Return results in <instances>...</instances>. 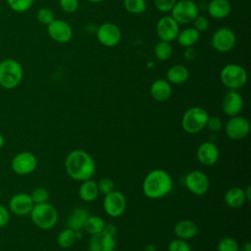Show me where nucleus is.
<instances>
[{
	"label": "nucleus",
	"mask_w": 251,
	"mask_h": 251,
	"mask_svg": "<svg viewBox=\"0 0 251 251\" xmlns=\"http://www.w3.org/2000/svg\"><path fill=\"white\" fill-rule=\"evenodd\" d=\"M47 31L52 40L57 43H67L73 37V27L63 20L55 19L47 25Z\"/></svg>",
	"instance_id": "14"
},
{
	"label": "nucleus",
	"mask_w": 251,
	"mask_h": 251,
	"mask_svg": "<svg viewBox=\"0 0 251 251\" xmlns=\"http://www.w3.org/2000/svg\"><path fill=\"white\" fill-rule=\"evenodd\" d=\"M29 215L32 223L40 229H50L54 227L59 220L57 209L48 202L34 204Z\"/></svg>",
	"instance_id": "4"
},
{
	"label": "nucleus",
	"mask_w": 251,
	"mask_h": 251,
	"mask_svg": "<svg viewBox=\"0 0 251 251\" xmlns=\"http://www.w3.org/2000/svg\"><path fill=\"white\" fill-rule=\"evenodd\" d=\"M153 2L157 10L163 13H167L173 9L176 0H153Z\"/></svg>",
	"instance_id": "39"
},
{
	"label": "nucleus",
	"mask_w": 251,
	"mask_h": 251,
	"mask_svg": "<svg viewBox=\"0 0 251 251\" xmlns=\"http://www.w3.org/2000/svg\"><path fill=\"white\" fill-rule=\"evenodd\" d=\"M250 191H251V187H250V186H247L246 190H244V192H245V196H246V199H247V201H249V200L251 199V196H250Z\"/></svg>",
	"instance_id": "46"
},
{
	"label": "nucleus",
	"mask_w": 251,
	"mask_h": 251,
	"mask_svg": "<svg viewBox=\"0 0 251 251\" xmlns=\"http://www.w3.org/2000/svg\"><path fill=\"white\" fill-rule=\"evenodd\" d=\"M188 77V69L183 65H174L167 71V80L173 84L184 83Z\"/></svg>",
	"instance_id": "26"
},
{
	"label": "nucleus",
	"mask_w": 251,
	"mask_h": 251,
	"mask_svg": "<svg viewBox=\"0 0 251 251\" xmlns=\"http://www.w3.org/2000/svg\"><path fill=\"white\" fill-rule=\"evenodd\" d=\"M193 23V27L201 32V31H205L208 29L209 27V21L208 19L205 17V16H201V15H198L194 21L192 22Z\"/></svg>",
	"instance_id": "40"
},
{
	"label": "nucleus",
	"mask_w": 251,
	"mask_h": 251,
	"mask_svg": "<svg viewBox=\"0 0 251 251\" xmlns=\"http://www.w3.org/2000/svg\"><path fill=\"white\" fill-rule=\"evenodd\" d=\"M89 216V212L86 209L81 207L75 208L67 219V227L75 231H80Z\"/></svg>",
	"instance_id": "22"
},
{
	"label": "nucleus",
	"mask_w": 251,
	"mask_h": 251,
	"mask_svg": "<svg viewBox=\"0 0 251 251\" xmlns=\"http://www.w3.org/2000/svg\"><path fill=\"white\" fill-rule=\"evenodd\" d=\"M96 36L98 41L106 47L116 46L122 38L120 27L113 23H104L97 28Z\"/></svg>",
	"instance_id": "13"
},
{
	"label": "nucleus",
	"mask_w": 251,
	"mask_h": 251,
	"mask_svg": "<svg viewBox=\"0 0 251 251\" xmlns=\"http://www.w3.org/2000/svg\"><path fill=\"white\" fill-rule=\"evenodd\" d=\"M37 167L36 157L28 151H23L14 156L11 162L12 171L20 176H25L33 173Z\"/></svg>",
	"instance_id": "10"
},
{
	"label": "nucleus",
	"mask_w": 251,
	"mask_h": 251,
	"mask_svg": "<svg viewBox=\"0 0 251 251\" xmlns=\"http://www.w3.org/2000/svg\"><path fill=\"white\" fill-rule=\"evenodd\" d=\"M184 185L192 194L201 196L209 190L210 180L204 172L194 170L184 176Z\"/></svg>",
	"instance_id": "9"
},
{
	"label": "nucleus",
	"mask_w": 251,
	"mask_h": 251,
	"mask_svg": "<svg viewBox=\"0 0 251 251\" xmlns=\"http://www.w3.org/2000/svg\"><path fill=\"white\" fill-rule=\"evenodd\" d=\"M0 198H1V190H0Z\"/></svg>",
	"instance_id": "49"
},
{
	"label": "nucleus",
	"mask_w": 251,
	"mask_h": 251,
	"mask_svg": "<svg viewBox=\"0 0 251 251\" xmlns=\"http://www.w3.org/2000/svg\"><path fill=\"white\" fill-rule=\"evenodd\" d=\"M105 221L99 216H89L84 224L83 228L87 231V233L94 235L103 231L105 226Z\"/></svg>",
	"instance_id": "29"
},
{
	"label": "nucleus",
	"mask_w": 251,
	"mask_h": 251,
	"mask_svg": "<svg viewBox=\"0 0 251 251\" xmlns=\"http://www.w3.org/2000/svg\"><path fill=\"white\" fill-rule=\"evenodd\" d=\"M34 203L29 194L19 192L13 195L9 201V210L17 216L29 215Z\"/></svg>",
	"instance_id": "16"
},
{
	"label": "nucleus",
	"mask_w": 251,
	"mask_h": 251,
	"mask_svg": "<svg viewBox=\"0 0 251 251\" xmlns=\"http://www.w3.org/2000/svg\"><path fill=\"white\" fill-rule=\"evenodd\" d=\"M172 17L178 25H186L192 23L198 16V5L192 0H179L176 1L171 10Z\"/></svg>",
	"instance_id": "7"
},
{
	"label": "nucleus",
	"mask_w": 251,
	"mask_h": 251,
	"mask_svg": "<svg viewBox=\"0 0 251 251\" xmlns=\"http://www.w3.org/2000/svg\"><path fill=\"white\" fill-rule=\"evenodd\" d=\"M208 118L209 114L204 108L199 106L190 107L182 115V129L189 134L198 133L206 127Z\"/></svg>",
	"instance_id": "5"
},
{
	"label": "nucleus",
	"mask_w": 251,
	"mask_h": 251,
	"mask_svg": "<svg viewBox=\"0 0 251 251\" xmlns=\"http://www.w3.org/2000/svg\"><path fill=\"white\" fill-rule=\"evenodd\" d=\"M243 98L235 90H229L223 98L222 108L224 113L228 117H234L240 114L243 109Z\"/></svg>",
	"instance_id": "18"
},
{
	"label": "nucleus",
	"mask_w": 251,
	"mask_h": 251,
	"mask_svg": "<svg viewBox=\"0 0 251 251\" xmlns=\"http://www.w3.org/2000/svg\"><path fill=\"white\" fill-rule=\"evenodd\" d=\"M103 208L105 213L112 218L122 216L126 209V199L125 194L121 191L114 190L104 195Z\"/></svg>",
	"instance_id": "8"
},
{
	"label": "nucleus",
	"mask_w": 251,
	"mask_h": 251,
	"mask_svg": "<svg viewBox=\"0 0 251 251\" xmlns=\"http://www.w3.org/2000/svg\"><path fill=\"white\" fill-rule=\"evenodd\" d=\"M173 184V178L168 172L155 169L145 176L142 182V191L149 199H160L172 191Z\"/></svg>",
	"instance_id": "2"
},
{
	"label": "nucleus",
	"mask_w": 251,
	"mask_h": 251,
	"mask_svg": "<svg viewBox=\"0 0 251 251\" xmlns=\"http://www.w3.org/2000/svg\"><path fill=\"white\" fill-rule=\"evenodd\" d=\"M125 9L133 15H139L145 12L147 4L145 0H124Z\"/></svg>",
	"instance_id": "31"
},
{
	"label": "nucleus",
	"mask_w": 251,
	"mask_h": 251,
	"mask_svg": "<svg viewBox=\"0 0 251 251\" xmlns=\"http://www.w3.org/2000/svg\"><path fill=\"white\" fill-rule=\"evenodd\" d=\"M174 232L177 238L188 241L197 235L198 227L191 220H181L175 225Z\"/></svg>",
	"instance_id": "20"
},
{
	"label": "nucleus",
	"mask_w": 251,
	"mask_h": 251,
	"mask_svg": "<svg viewBox=\"0 0 251 251\" xmlns=\"http://www.w3.org/2000/svg\"><path fill=\"white\" fill-rule=\"evenodd\" d=\"M115 248V236H112L104 231L92 235L88 243L89 251H114Z\"/></svg>",
	"instance_id": "19"
},
{
	"label": "nucleus",
	"mask_w": 251,
	"mask_h": 251,
	"mask_svg": "<svg viewBox=\"0 0 251 251\" xmlns=\"http://www.w3.org/2000/svg\"><path fill=\"white\" fill-rule=\"evenodd\" d=\"M144 251H156V248H155V246L153 245V244H147V245H145V247H144Z\"/></svg>",
	"instance_id": "45"
},
{
	"label": "nucleus",
	"mask_w": 251,
	"mask_h": 251,
	"mask_svg": "<svg viewBox=\"0 0 251 251\" xmlns=\"http://www.w3.org/2000/svg\"><path fill=\"white\" fill-rule=\"evenodd\" d=\"M10 221V210L3 205H0V228L6 226Z\"/></svg>",
	"instance_id": "42"
},
{
	"label": "nucleus",
	"mask_w": 251,
	"mask_h": 251,
	"mask_svg": "<svg viewBox=\"0 0 251 251\" xmlns=\"http://www.w3.org/2000/svg\"><path fill=\"white\" fill-rule=\"evenodd\" d=\"M60 8L69 14L75 13L79 6L78 0H59Z\"/></svg>",
	"instance_id": "38"
},
{
	"label": "nucleus",
	"mask_w": 251,
	"mask_h": 251,
	"mask_svg": "<svg viewBox=\"0 0 251 251\" xmlns=\"http://www.w3.org/2000/svg\"><path fill=\"white\" fill-rule=\"evenodd\" d=\"M86 1H88L90 3H99V2H102L103 0H86Z\"/></svg>",
	"instance_id": "48"
},
{
	"label": "nucleus",
	"mask_w": 251,
	"mask_h": 251,
	"mask_svg": "<svg viewBox=\"0 0 251 251\" xmlns=\"http://www.w3.org/2000/svg\"><path fill=\"white\" fill-rule=\"evenodd\" d=\"M4 143H5V139H4V136L0 133V149L4 146Z\"/></svg>",
	"instance_id": "47"
},
{
	"label": "nucleus",
	"mask_w": 251,
	"mask_h": 251,
	"mask_svg": "<svg viewBox=\"0 0 251 251\" xmlns=\"http://www.w3.org/2000/svg\"><path fill=\"white\" fill-rule=\"evenodd\" d=\"M225 131L231 140H241L245 138L250 131L249 121L242 116L230 117L225 126Z\"/></svg>",
	"instance_id": "12"
},
{
	"label": "nucleus",
	"mask_w": 251,
	"mask_h": 251,
	"mask_svg": "<svg viewBox=\"0 0 251 251\" xmlns=\"http://www.w3.org/2000/svg\"><path fill=\"white\" fill-rule=\"evenodd\" d=\"M211 41L215 50L221 53H226L235 46L236 35L229 27H220L214 32Z\"/></svg>",
	"instance_id": "11"
},
{
	"label": "nucleus",
	"mask_w": 251,
	"mask_h": 251,
	"mask_svg": "<svg viewBox=\"0 0 251 251\" xmlns=\"http://www.w3.org/2000/svg\"><path fill=\"white\" fill-rule=\"evenodd\" d=\"M156 31L161 40L172 42L177 37L179 32V25L172 16H164L158 21Z\"/></svg>",
	"instance_id": "15"
},
{
	"label": "nucleus",
	"mask_w": 251,
	"mask_h": 251,
	"mask_svg": "<svg viewBox=\"0 0 251 251\" xmlns=\"http://www.w3.org/2000/svg\"><path fill=\"white\" fill-rule=\"evenodd\" d=\"M200 37V32L197 31L194 27H188L178 32L177 34V42L182 47H192Z\"/></svg>",
	"instance_id": "27"
},
{
	"label": "nucleus",
	"mask_w": 251,
	"mask_h": 251,
	"mask_svg": "<svg viewBox=\"0 0 251 251\" xmlns=\"http://www.w3.org/2000/svg\"><path fill=\"white\" fill-rule=\"evenodd\" d=\"M65 168L71 178L83 181L92 178L96 171V164L89 153L81 149H75L67 155Z\"/></svg>",
	"instance_id": "1"
},
{
	"label": "nucleus",
	"mask_w": 251,
	"mask_h": 251,
	"mask_svg": "<svg viewBox=\"0 0 251 251\" xmlns=\"http://www.w3.org/2000/svg\"><path fill=\"white\" fill-rule=\"evenodd\" d=\"M224 200L225 203L232 209L240 208L247 201L244 189L238 186H234L226 190L224 195Z\"/></svg>",
	"instance_id": "23"
},
{
	"label": "nucleus",
	"mask_w": 251,
	"mask_h": 251,
	"mask_svg": "<svg viewBox=\"0 0 251 251\" xmlns=\"http://www.w3.org/2000/svg\"><path fill=\"white\" fill-rule=\"evenodd\" d=\"M97 185H98L99 193H102L104 195L115 190V183L109 177H103L99 179V181L97 182Z\"/></svg>",
	"instance_id": "37"
},
{
	"label": "nucleus",
	"mask_w": 251,
	"mask_h": 251,
	"mask_svg": "<svg viewBox=\"0 0 251 251\" xmlns=\"http://www.w3.org/2000/svg\"><path fill=\"white\" fill-rule=\"evenodd\" d=\"M220 78L226 87L229 88L230 90H236L246 84L248 75L246 70L242 66L235 63H230L222 69Z\"/></svg>",
	"instance_id": "6"
},
{
	"label": "nucleus",
	"mask_w": 251,
	"mask_h": 251,
	"mask_svg": "<svg viewBox=\"0 0 251 251\" xmlns=\"http://www.w3.org/2000/svg\"><path fill=\"white\" fill-rule=\"evenodd\" d=\"M76 239V231L67 227L59 232L57 236V244L63 249H68L74 245Z\"/></svg>",
	"instance_id": "28"
},
{
	"label": "nucleus",
	"mask_w": 251,
	"mask_h": 251,
	"mask_svg": "<svg viewBox=\"0 0 251 251\" xmlns=\"http://www.w3.org/2000/svg\"><path fill=\"white\" fill-rule=\"evenodd\" d=\"M168 251H191V247L186 240L176 238L169 243Z\"/></svg>",
	"instance_id": "36"
},
{
	"label": "nucleus",
	"mask_w": 251,
	"mask_h": 251,
	"mask_svg": "<svg viewBox=\"0 0 251 251\" xmlns=\"http://www.w3.org/2000/svg\"><path fill=\"white\" fill-rule=\"evenodd\" d=\"M11 10L17 13H24L30 9L34 0H6Z\"/></svg>",
	"instance_id": "32"
},
{
	"label": "nucleus",
	"mask_w": 251,
	"mask_h": 251,
	"mask_svg": "<svg viewBox=\"0 0 251 251\" xmlns=\"http://www.w3.org/2000/svg\"><path fill=\"white\" fill-rule=\"evenodd\" d=\"M207 11L212 18L222 20L229 15L231 5L228 0H212L207 6Z\"/></svg>",
	"instance_id": "24"
},
{
	"label": "nucleus",
	"mask_w": 251,
	"mask_h": 251,
	"mask_svg": "<svg viewBox=\"0 0 251 251\" xmlns=\"http://www.w3.org/2000/svg\"><path fill=\"white\" fill-rule=\"evenodd\" d=\"M31 197V200L34 204H41L48 202L49 199V192L44 187H36L32 190L31 194H29Z\"/></svg>",
	"instance_id": "34"
},
{
	"label": "nucleus",
	"mask_w": 251,
	"mask_h": 251,
	"mask_svg": "<svg viewBox=\"0 0 251 251\" xmlns=\"http://www.w3.org/2000/svg\"><path fill=\"white\" fill-rule=\"evenodd\" d=\"M206 127H208V129L211 130L212 132L220 131L223 127V122L219 117H216V116L209 117L206 124Z\"/></svg>",
	"instance_id": "41"
},
{
	"label": "nucleus",
	"mask_w": 251,
	"mask_h": 251,
	"mask_svg": "<svg viewBox=\"0 0 251 251\" xmlns=\"http://www.w3.org/2000/svg\"><path fill=\"white\" fill-rule=\"evenodd\" d=\"M154 55L160 61L169 60L173 55V47L171 42L160 40L154 47Z\"/></svg>",
	"instance_id": "30"
},
{
	"label": "nucleus",
	"mask_w": 251,
	"mask_h": 251,
	"mask_svg": "<svg viewBox=\"0 0 251 251\" xmlns=\"http://www.w3.org/2000/svg\"><path fill=\"white\" fill-rule=\"evenodd\" d=\"M172 86L171 83L163 78L156 79L150 86V93L154 100L158 102L167 101L172 95Z\"/></svg>",
	"instance_id": "21"
},
{
	"label": "nucleus",
	"mask_w": 251,
	"mask_h": 251,
	"mask_svg": "<svg viewBox=\"0 0 251 251\" xmlns=\"http://www.w3.org/2000/svg\"><path fill=\"white\" fill-rule=\"evenodd\" d=\"M197 160L204 166L215 165L220 158V150L212 141L202 142L196 150Z\"/></svg>",
	"instance_id": "17"
},
{
	"label": "nucleus",
	"mask_w": 251,
	"mask_h": 251,
	"mask_svg": "<svg viewBox=\"0 0 251 251\" xmlns=\"http://www.w3.org/2000/svg\"><path fill=\"white\" fill-rule=\"evenodd\" d=\"M238 251H251V244L249 242H244L238 246Z\"/></svg>",
	"instance_id": "44"
},
{
	"label": "nucleus",
	"mask_w": 251,
	"mask_h": 251,
	"mask_svg": "<svg viewBox=\"0 0 251 251\" xmlns=\"http://www.w3.org/2000/svg\"><path fill=\"white\" fill-rule=\"evenodd\" d=\"M239 244L237 241L229 236L223 237L219 240L217 244L218 251H238Z\"/></svg>",
	"instance_id": "33"
},
{
	"label": "nucleus",
	"mask_w": 251,
	"mask_h": 251,
	"mask_svg": "<svg viewBox=\"0 0 251 251\" xmlns=\"http://www.w3.org/2000/svg\"><path fill=\"white\" fill-rule=\"evenodd\" d=\"M99 195V189L97 185V181L92 178L81 181V184L78 188V196L84 202H92Z\"/></svg>",
	"instance_id": "25"
},
{
	"label": "nucleus",
	"mask_w": 251,
	"mask_h": 251,
	"mask_svg": "<svg viewBox=\"0 0 251 251\" xmlns=\"http://www.w3.org/2000/svg\"><path fill=\"white\" fill-rule=\"evenodd\" d=\"M36 18L40 24L45 25H48L52 21L55 20L54 13L49 8H46V7H43L37 11Z\"/></svg>",
	"instance_id": "35"
},
{
	"label": "nucleus",
	"mask_w": 251,
	"mask_h": 251,
	"mask_svg": "<svg viewBox=\"0 0 251 251\" xmlns=\"http://www.w3.org/2000/svg\"><path fill=\"white\" fill-rule=\"evenodd\" d=\"M23 76V67L17 60L5 59L0 62V85L4 89L16 88L22 82Z\"/></svg>",
	"instance_id": "3"
},
{
	"label": "nucleus",
	"mask_w": 251,
	"mask_h": 251,
	"mask_svg": "<svg viewBox=\"0 0 251 251\" xmlns=\"http://www.w3.org/2000/svg\"><path fill=\"white\" fill-rule=\"evenodd\" d=\"M117 230H118L117 226H116L115 225H113V224L105 225L104 229H103V231H104V232H106V233H108V234H110V235H112V236H116Z\"/></svg>",
	"instance_id": "43"
}]
</instances>
